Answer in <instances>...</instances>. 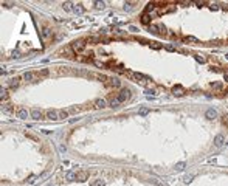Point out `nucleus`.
<instances>
[{"instance_id":"1","label":"nucleus","mask_w":228,"mask_h":186,"mask_svg":"<svg viewBox=\"0 0 228 186\" xmlns=\"http://www.w3.org/2000/svg\"><path fill=\"white\" fill-rule=\"evenodd\" d=\"M129 98H130V90H129V89H123L120 92V95H118V99H120L121 102L126 101V99H129Z\"/></svg>"},{"instance_id":"2","label":"nucleus","mask_w":228,"mask_h":186,"mask_svg":"<svg viewBox=\"0 0 228 186\" xmlns=\"http://www.w3.org/2000/svg\"><path fill=\"white\" fill-rule=\"evenodd\" d=\"M84 45H85L84 40H75L73 44H71V47H73L75 51H81V50H84Z\"/></svg>"},{"instance_id":"3","label":"nucleus","mask_w":228,"mask_h":186,"mask_svg":"<svg viewBox=\"0 0 228 186\" xmlns=\"http://www.w3.org/2000/svg\"><path fill=\"white\" fill-rule=\"evenodd\" d=\"M47 118L51 119V121H56V119H59V113L56 112V110H48L47 112Z\"/></svg>"},{"instance_id":"4","label":"nucleus","mask_w":228,"mask_h":186,"mask_svg":"<svg viewBox=\"0 0 228 186\" xmlns=\"http://www.w3.org/2000/svg\"><path fill=\"white\" fill-rule=\"evenodd\" d=\"M59 54H67V57H71L73 56V50H71V47L61 48V50H59Z\"/></svg>"},{"instance_id":"5","label":"nucleus","mask_w":228,"mask_h":186,"mask_svg":"<svg viewBox=\"0 0 228 186\" xmlns=\"http://www.w3.org/2000/svg\"><path fill=\"white\" fill-rule=\"evenodd\" d=\"M205 116H206L208 119H216V118H217V112H216L214 109H208L206 113H205Z\"/></svg>"},{"instance_id":"6","label":"nucleus","mask_w":228,"mask_h":186,"mask_svg":"<svg viewBox=\"0 0 228 186\" xmlns=\"http://www.w3.org/2000/svg\"><path fill=\"white\" fill-rule=\"evenodd\" d=\"M109 84H110L112 87H115V89L121 87V81L118 79V78H110V79H109Z\"/></svg>"},{"instance_id":"7","label":"nucleus","mask_w":228,"mask_h":186,"mask_svg":"<svg viewBox=\"0 0 228 186\" xmlns=\"http://www.w3.org/2000/svg\"><path fill=\"white\" fill-rule=\"evenodd\" d=\"M16 115H17V118H19V119H26V116H28V112H26L25 109H19Z\"/></svg>"},{"instance_id":"8","label":"nucleus","mask_w":228,"mask_h":186,"mask_svg":"<svg viewBox=\"0 0 228 186\" xmlns=\"http://www.w3.org/2000/svg\"><path fill=\"white\" fill-rule=\"evenodd\" d=\"M31 116H33L34 119H42V112H41L39 109H33V110H31Z\"/></svg>"},{"instance_id":"9","label":"nucleus","mask_w":228,"mask_h":186,"mask_svg":"<svg viewBox=\"0 0 228 186\" xmlns=\"http://www.w3.org/2000/svg\"><path fill=\"white\" fill-rule=\"evenodd\" d=\"M223 135H216V138H214V144L217 146V147H220V146L223 144Z\"/></svg>"},{"instance_id":"10","label":"nucleus","mask_w":228,"mask_h":186,"mask_svg":"<svg viewBox=\"0 0 228 186\" xmlns=\"http://www.w3.org/2000/svg\"><path fill=\"white\" fill-rule=\"evenodd\" d=\"M33 79H34V73H31V71H25L23 73V81H28L29 82V81H33Z\"/></svg>"},{"instance_id":"11","label":"nucleus","mask_w":228,"mask_h":186,"mask_svg":"<svg viewBox=\"0 0 228 186\" xmlns=\"http://www.w3.org/2000/svg\"><path fill=\"white\" fill-rule=\"evenodd\" d=\"M96 107L98 109H104V107H107V102H105V99H96Z\"/></svg>"},{"instance_id":"12","label":"nucleus","mask_w":228,"mask_h":186,"mask_svg":"<svg viewBox=\"0 0 228 186\" xmlns=\"http://www.w3.org/2000/svg\"><path fill=\"white\" fill-rule=\"evenodd\" d=\"M132 76H134L135 79H140V81H147V79H149L147 76H144V74H141V73H137V71H135V73L132 74Z\"/></svg>"},{"instance_id":"13","label":"nucleus","mask_w":228,"mask_h":186,"mask_svg":"<svg viewBox=\"0 0 228 186\" xmlns=\"http://www.w3.org/2000/svg\"><path fill=\"white\" fill-rule=\"evenodd\" d=\"M87 177H88L87 172H81V174H78L76 180H78V181H85V180H87Z\"/></svg>"},{"instance_id":"14","label":"nucleus","mask_w":228,"mask_h":186,"mask_svg":"<svg viewBox=\"0 0 228 186\" xmlns=\"http://www.w3.org/2000/svg\"><path fill=\"white\" fill-rule=\"evenodd\" d=\"M62 6H64L65 11H71V9H75V5L71 2H64V5H62Z\"/></svg>"},{"instance_id":"15","label":"nucleus","mask_w":228,"mask_h":186,"mask_svg":"<svg viewBox=\"0 0 228 186\" xmlns=\"http://www.w3.org/2000/svg\"><path fill=\"white\" fill-rule=\"evenodd\" d=\"M76 177H78V174H75V172H67V174H65V178H67V180H76Z\"/></svg>"},{"instance_id":"16","label":"nucleus","mask_w":228,"mask_h":186,"mask_svg":"<svg viewBox=\"0 0 228 186\" xmlns=\"http://www.w3.org/2000/svg\"><path fill=\"white\" fill-rule=\"evenodd\" d=\"M17 85H19V79L17 78H12V79L9 81V87H11V89H17Z\"/></svg>"},{"instance_id":"17","label":"nucleus","mask_w":228,"mask_h":186,"mask_svg":"<svg viewBox=\"0 0 228 186\" xmlns=\"http://www.w3.org/2000/svg\"><path fill=\"white\" fill-rule=\"evenodd\" d=\"M73 11L76 12V14H82V12H84V8H82V5H75Z\"/></svg>"},{"instance_id":"18","label":"nucleus","mask_w":228,"mask_h":186,"mask_svg":"<svg viewBox=\"0 0 228 186\" xmlns=\"http://www.w3.org/2000/svg\"><path fill=\"white\" fill-rule=\"evenodd\" d=\"M193 178H194L193 174H188V175H185V177H183V181H185V183H191V181H193Z\"/></svg>"},{"instance_id":"19","label":"nucleus","mask_w":228,"mask_h":186,"mask_svg":"<svg viewBox=\"0 0 228 186\" xmlns=\"http://www.w3.org/2000/svg\"><path fill=\"white\" fill-rule=\"evenodd\" d=\"M120 104H121L120 99H112V101H110V107H113V109H117Z\"/></svg>"},{"instance_id":"20","label":"nucleus","mask_w":228,"mask_h":186,"mask_svg":"<svg viewBox=\"0 0 228 186\" xmlns=\"http://www.w3.org/2000/svg\"><path fill=\"white\" fill-rule=\"evenodd\" d=\"M92 186H105V181L104 180H95V181H92Z\"/></svg>"},{"instance_id":"21","label":"nucleus","mask_w":228,"mask_h":186,"mask_svg":"<svg viewBox=\"0 0 228 186\" xmlns=\"http://www.w3.org/2000/svg\"><path fill=\"white\" fill-rule=\"evenodd\" d=\"M185 168H186V163L185 161L183 163H177L175 164V171H181V169H185Z\"/></svg>"},{"instance_id":"22","label":"nucleus","mask_w":228,"mask_h":186,"mask_svg":"<svg viewBox=\"0 0 228 186\" xmlns=\"http://www.w3.org/2000/svg\"><path fill=\"white\" fill-rule=\"evenodd\" d=\"M95 6H96L98 9H102L105 6V3L104 2H101V0H96V2H95Z\"/></svg>"},{"instance_id":"23","label":"nucleus","mask_w":228,"mask_h":186,"mask_svg":"<svg viewBox=\"0 0 228 186\" xmlns=\"http://www.w3.org/2000/svg\"><path fill=\"white\" fill-rule=\"evenodd\" d=\"M149 22H151V19H149V16H147V14H144L143 17H141V23L146 25V23H149Z\"/></svg>"},{"instance_id":"24","label":"nucleus","mask_w":228,"mask_h":186,"mask_svg":"<svg viewBox=\"0 0 228 186\" xmlns=\"http://www.w3.org/2000/svg\"><path fill=\"white\" fill-rule=\"evenodd\" d=\"M67 116H68L67 110H61V112H59V119H64V118H67Z\"/></svg>"},{"instance_id":"25","label":"nucleus","mask_w":228,"mask_h":186,"mask_svg":"<svg viewBox=\"0 0 228 186\" xmlns=\"http://www.w3.org/2000/svg\"><path fill=\"white\" fill-rule=\"evenodd\" d=\"M132 6H134V3H130V2H126V3H124V9H126V11H130Z\"/></svg>"},{"instance_id":"26","label":"nucleus","mask_w":228,"mask_h":186,"mask_svg":"<svg viewBox=\"0 0 228 186\" xmlns=\"http://www.w3.org/2000/svg\"><path fill=\"white\" fill-rule=\"evenodd\" d=\"M147 113H149V109H146V107H141L140 109V115H147Z\"/></svg>"},{"instance_id":"27","label":"nucleus","mask_w":228,"mask_h":186,"mask_svg":"<svg viewBox=\"0 0 228 186\" xmlns=\"http://www.w3.org/2000/svg\"><path fill=\"white\" fill-rule=\"evenodd\" d=\"M42 34H44V36H45V37H48V36H50V34H51V31H50V30H48V28H42Z\"/></svg>"},{"instance_id":"28","label":"nucleus","mask_w":228,"mask_h":186,"mask_svg":"<svg viewBox=\"0 0 228 186\" xmlns=\"http://www.w3.org/2000/svg\"><path fill=\"white\" fill-rule=\"evenodd\" d=\"M0 96H2V99H5V98H6V89H5V87L0 89Z\"/></svg>"},{"instance_id":"29","label":"nucleus","mask_w":228,"mask_h":186,"mask_svg":"<svg viewBox=\"0 0 228 186\" xmlns=\"http://www.w3.org/2000/svg\"><path fill=\"white\" fill-rule=\"evenodd\" d=\"M211 87H213V89H222V84L220 82H211Z\"/></svg>"},{"instance_id":"30","label":"nucleus","mask_w":228,"mask_h":186,"mask_svg":"<svg viewBox=\"0 0 228 186\" xmlns=\"http://www.w3.org/2000/svg\"><path fill=\"white\" fill-rule=\"evenodd\" d=\"M154 8H155V5H154V3H147V6H146V11L149 12V11H152Z\"/></svg>"},{"instance_id":"31","label":"nucleus","mask_w":228,"mask_h":186,"mask_svg":"<svg viewBox=\"0 0 228 186\" xmlns=\"http://www.w3.org/2000/svg\"><path fill=\"white\" fill-rule=\"evenodd\" d=\"M196 61L199 62V64H205V59H203L202 56H196Z\"/></svg>"},{"instance_id":"32","label":"nucleus","mask_w":228,"mask_h":186,"mask_svg":"<svg viewBox=\"0 0 228 186\" xmlns=\"http://www.w3.org/2000/svg\"><path fill=\"white\" fill-rule=\"evenodd\" d=\"M186 40H189V42H197V37H194V36H188Z\"/></svg>"},{"instance_id":"33","label":"nucleus","mask_w":228,"mask_h":186,"mask_svg":"<svg viewBox=\"0 0 228 186\" xmlns=\"http://www.w3.org/2000/svg\"><path fill=\"white\" fill-rule=\"evenodd\" d=\"M157 30H158V27H155V25H152V27H151V33H158Z\"/></svg>"},{"instance_id":"34","label":"nucleus","mask_w":228,"mask_h":186,"mask_svg":"<svg viewBox=\"0 0 228 186\" xmlns=\"http://www.w3.org/2000/svg\"><path fill=\"white\" fill-rule=\"evenodd\" d=\"M47 74H48V70H42L41 71V76H47Z\"/></svg>"},{"instance_id":"35","label":"nucleus","mask_w":228,"mask_h":186,"mask_svg":"<svg viewBox=\"0 0 228 186\" xmlns=\"http://www.w3.org/2000/svg\"><path fill=\"white\" fill-rule=\"evenodd\" d=\"M129 30H130V31H134V33H137V31H138V28H137V27H134V25H132V27L129 28Z\"/></svg>"},{"instance_id":"36","label":"nucleus","mask_w":228,"mask_h":186,"mask_svg":"<svg viewBox=\"0 0 228 186\" xmlns=\"http://www.w3.org/2000/svg\"><path fill=\"white\" fill-rule=\"evenodd\" d=\"M144 93H147V95H151V96H152V95H155V92H154V90H146V92H144Z\"/></svg>"},{"instance_id":"37","label":"nucleus","mask_w":228,"mask_h":186,"mask_svg":"<svg viewBox=\"0 0 228 186\" xmlns=\"http://www.w3.org/2000/svg\"><path fill=\"white\" fill-rule=\"evenodd\" d=\"M34 180H36V177H29L28 178V183H34Z\"/></svg>"},{"instance_id":"38","label":"nucleus","mask_w":228,"mask_h":186,"mask_svg":"<svg viewBox=\"0 0 228 186\" xmlns=\"http://www.w3.org/2000/svg\"><path fill=\"white\" fill-rule=\"evenodd\" d=\"M59 151H61V152H64V151H65V146H64V144H61V146H59Z\"/></svg>"},{"instance_id":"39","label":"nucleus","mask_w":228,"mask_h":186,"mask_svg":"<svg viewBox=\"0 0 228 186\" xmlns=\"http://www.w3.org/2000/svg\"><path fill=\"white\" fill-rule=\"evenodd\" d=\"M217 8H219V6H217V5H211V9H213V11H216Z\"/></svg>"},{"instance_id":"40","label":"nucleus","mask_w":228,"mask_h":186,"mask_svg":"<svg viewBox=\"0 0 228 186\" xmlns=\"http://www.w3.org/2000/svg\"><path fill=\"white\" fill-rule=\"evenodd\" d=\"M223 79H225V81H228V73H225V76H223Z\"/></svg>"},{"instance_id":"41","label":"nucleus","mask_w":228,"mask_h":186,"mask_svg":"<svg viewBox=\"0 0 228 186\" xmlns=\"http://www.w3.org/2000/svg\"><path fill=\"white\" fill-rule=\"evenodd\" d=\"M157 186H164V185L161 183V181H158V183H157Z\"/></svg>"},{"instance_id":"42","label":"nucleus","mask_w":228,"mask_h":186,"mask_svg":"<svg viewBox=\"0 0 228 186\" xmlns=\"http://www.w3.org/2000/svg\"><path fill=\"white\" fill-rule=\"evenodd\" d=\"M47 186H54V185H47Z\"/></svg>"}]
</instances>
